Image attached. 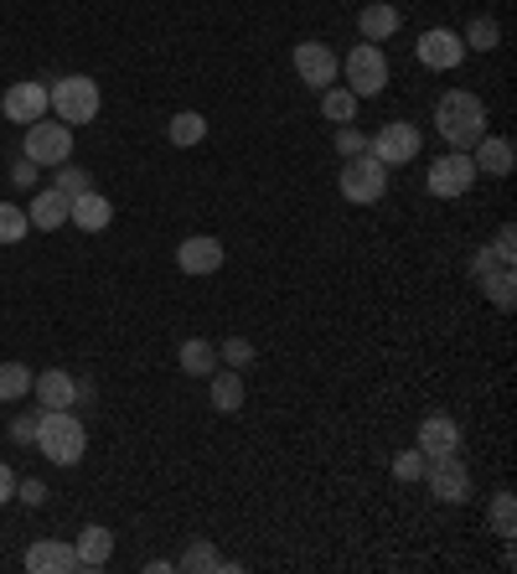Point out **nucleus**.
I'll return each instance as SVG.
<instances>
[{"instance_id":"2","label":"nucleus","mask_w":517,"mask_h":574,"mask_svg":"<svg viewBox=\"0 0 517 574\" xmlns=\"http://www.w3.org/2000/svg\"><path fill=\"white\" fill-rule=\"evenodd\" d=\"M37 451L52 461V466H78L83 451H89V430L78 420L73 409H42L37 414Z\"/></svg>"},{"instance_id":"33","label":"nucleus","mask_w":517,"mask_h":574,"mask_svg":"<svg viewBox=\"0 0 517 574\" xmlns=\"http://www.w3.org/2000/svg\"><path fill=\"white\" fill-rule=\"evenodd\" d=\"M337 155H341V161H352V155H368V135H362L357 124H337Z\"/></svg>"},{"instance_id":"11","label":"nucleus","mask_w":517,"mask_h":574,"mask_svg":"<svg viewBox=\"0 0 517 574\" xmlns=\"http://www.w3.org/2000/svg\"><path fill=\"white\" fill-rule=\"evenodd\" d=\"M414 52H419V62L425 68H435V73H450V68H460L466 62V42H460L456 27H429L419 42H414Z\"/></svg>"},{"instance_id":"4","label":"nucleus","mask_w":517,"mask_h":574,"mask_svg":"<svg viewBox=\"0 0 517 574\" xmlns=\"http://www.w3.org/2000/svg\"><path fill=\"white\" fill-rule=\"evenodd\" d=\"M341 83L357 93V99H378L388 83V58L378 42H357L347 58H341Z\"/></svg>"},{"instance_id":"22","label":"nucleus","mask_w":517,"mask_h":574,"mask_svg":"<svg viewBox=\"0 0 517 574\" xmlns=\"http://www.w3.org/2000/svg\"><path fill=\"white\" fill-rule=\"evenodd\" d=\"M399 27H404V16H399V6H388V0H368V6L357 11V31H362V42H388Z\"/></svg>"},{"instance_id":"7","label":"nucleus","mask_w":517,"mask_h":574,"mask_svg":"<svg viewBox=\"0 0 517 574\" xmlns=\"http://www.w3.org/2000/svg\"><path fill=\"white\" fill-rule=\"evenodd\" d=\"M476 177L481 171L471 167V151H445L435 167H429V177H425V187H429V197H445V202H456V197H466L476 187Z\"/></svg>"},{"instance_id":"32","label":"nucleus","mask_w":517,"mask_h":574,"mask_svg":"<svg viewBox=\"0 0 517 574\" xmlns=\"http://www.w3.org/2000/svg\"><path fill=\"white\" fill-rule=\"evenodd\" d=\"M218 363H228V367L243 373V367L253 363V342H249V336H228V342L218 348Z\"/></svg>"},{"instance_id":"35","label":"nucleus","mask_w":517,"mask_h":574,"mask_svg":"<svg viewBox=\"0 0 517 574\" xmlns=\"http://www.w3.org/2000/svg\"><path fill=\"white\" fill-rule=\"evenodd\" d=\"M89 171L83 167H68V161H62L58 167V192H68V197H78V192H89Z\"/></svg>"},{"instance_id":"36","label":"nucleus","mask_w":517,"mask_h":574,"mask_svg":"<svg viewBox=\"0 0 517 574\" xmlns=\"http://www.w3.org/2000/svg\"><path fill=\"white\" fill-rule=\"evenodd\" d=\"M491 254L503 259V264H513V259H517V228H513V223L497 228V239H491Z\"/></svg>"},{"instance_id":"9","label":"nucleus","mask_w":517,"mask_h":574,"mask_svg":"<svg viewBox=\"0 0 517 574\" xmlns=\"http://www.w3.org/2000/svg\"><path fill=\"white\" fill-rule=\"evenodd\" d=\"M290 62H296V78L306 83V89H331L341 73V58L331 52L326 42H296V52H290Z\"/></svg>"},{"instance_id":"18","label":"nucleus","mask_w":517,"mask_h":574,"mask_svg":"<svg viewBox=\"0 0 517 574\" xmlns=\"http://www.w3.org/2000/svg\"><path fill=\"white\" fill-rule=\"evenodd\" d=\"M68 223L83 228V233H103V228L115 223V202L89 187V192H78V197H73V212H68Z\"/></svg>"},{"instance_id":"15","label":"nucleus","mask_w":517,"mask_h":574,"mask_svg":"<svg viewBox=\"0 0 517 574\" xmlns=\"http://www.w3.org/2000/svg\"><path fill=\"white\" fill-rule=\"evenodd\" d=\"M414 445L435 461V455H456L460 451V424L450 420V414H425L419 420V435H414Z\"/></svg>"},{"instance_id":"5","label":"nucleus","mask_w":517,"mask_h":574,"mask_svg":"<svg viewBox=\"0 0 517 574\" xmlns=\"http://www.w3.org/2000/svg\"><path fill=\"white\" fill-rule=\"evenodd\" d=\"M337 187L352 208H372V202H384V192H388V167L372 161V155H352V161H341Z\"/></svg>"},{"instance_id":"12","label":"nucleus","mask_w":517,"mask_h":574,"mask_svg":"<svg viewBox=\"0 0 517 574\" xmlns=\"http://www.w3.org/2000/svg\"><path fill=\"white\" fill-rule=\"evenodd\" d=\"M0 114H6V120L11 124H21V130H27V124H37L47 114V83H11V89H6V99H0Z\"/></svg>"},{"instance_id":"30","label":"nucleus","mask_w":517,"mask_h":574,"mask_svg":"<svg viewBox=\"0 0 517 574\" xmlns=\"http://www.w3.org/2000/svg\"><path fill=\"white\" fill-rule=\"evenodd\" d=\"M27 233H31L27 208H16V202H0V243H21Z\"/></svg>"},{"instance_id":"8","label":"nucleus","mask_w":517,"mask_h":574,"mask_svg":"<svg viewBox=\"0 0 517 574\" xmlns=\"http://www.w3.org/2000/svg\"><path fill=\"white\" fill-rule=\"evenodd\" d=\"M425 486H429V497L435 502H466L471 497V471H466V461H460V451L456 455H435L425 466Z\"/></svg>"},{"instance_id":"24","label":"nucleus","mask_w":517,"mask_h":574,"mask_svg":"<svg viewBox=\"0 0 517 574\" xmlns=\"http://www.w3.org/2000/svg\"><path fill=\"white\" fill-rule=\"evenodd\" d=\"M177 363H181V373H192V379H212V373L222 367V363H218V348H212V342H202V336L181 342Z\"/></svg>"},{"instance_id":"19","label":"nucleus","mask_w":517,"mask_h":574,"mask_svg":"<svg viewBox=\"0 0 517 574\" xmlns=\"http://www.w3.org/2000/svg\"><path fill=\"white\" fill-rule=\"evenodd\" d=\"M73 554H78V570L93 574L109 564V554H115V533L103 528V523H89V528L73 538Z\"/></svg>"},{"instance_id":"1","label":"nucleus","mask_w":517,"mask_h":574,"mask_svg":"<svg viewBox=\"0 0 517 574\" xmlns=\"http://www.w3.org/2000/svg\"><path fill=\"white\" fill-rule=\"evenodd\" d=\"M435 130H440L445 151H471L476 140L487 135V104L471 89H450L435 104Z\"/></svg>"},{"instance_id":"13","label":"nucleus","mask_w":517,"mask_h":574,"mask_svg":"<svg viewBox=\"0 0 517 574\" xmlns=\"http://www.w3.org/2000/svg\"><path fill=\"white\" fill-rule=\"evenodd\" d=\"M31 393H37L42 409H73L78 399H83V383H78L68 367H42V373L31 379Z\"/></svg>"},{"instance_id":"25","label":"nucleus","mask_w":517,"mask_h":574,"mask_svg":"<svg viewBox=\"0 0 517 574\" xmlns=\"http://www.w3.org/2000/svg\"><path fill=\"white\" fill-rule=\"evenodd\" d=\"M177 570H181V574H202V570L233 574V570H238V564L218 560V548H212V538H192V544H187V554H181V560H177Z\"/></svg>"},{"instance_id":"21","label":"nucleus","mask_w":517,"mask_h":574,"mask_svg":"<svg viewBox=\"0 0 517 574\" xmlns=\"http://www.w3.org/2000/svg\"><path fill=\"white\" fill-rule=\"evenodd\" d=\"M212 389H207V399H212V409H218V414H238V409L249 404V383H243V373H238V367H218V373H212Z\"/></svg>"},{"instance_id":"27","label":"nucleus","mask_w":517,"mask_h":574,"mask_svg":"<svg viewBox=\"0 0 517 574\" xmlns=\"http://www.w3.org/2000/svg\"><path fill=\"white\" fill-rule=\"evenodd\" d=\"M166 135H171V145H181V151H192V145H202V140H207V120L197 114V109H181V114H171V124H166Z\"/></svg>"},{"instance_id":"6","label":"nucleus","mask_w":517,"mask_h":574,"mask_svg":"<svg viewBox=\"0 0 517 574\" xmlns=\"http://www.w3.org/2000/svg\"><path fill=\"white\" fill-rule=\"evenodd\" d=\"M21 155H27L31 167H62V161H73V124L62 120H37L27 124V145H21Z\"/></svg>"},{"instance_id":"37","label":"nucleus","mask_w":517,"mask_h":574,"mask_svg":"<svg viewBox=\"0 0 517 574\" xmlns=\"http://www.w3.org/2000/svg\"><path fill=\"white\" fill-rule=\"evenodd\" d=\"M16 497L27 502V507H42V502H47V482H37V476H27V482H16Z\"/></svg>"},{"instance_id":"31","label":"nucleus","mask_w":517,"mask_h":574,"mask_svg":"<svg viewBox=\"0 0 517 574\" xmlns=\"http://www.w3.org/2000/svg\"><path fill=\"white\" fill-rule=\"evenodd\" d=\"M425 466H429V455L419 451V445L394 455V476H399V482H425Z\"/></svg>"},{"instance_id":"17","label":"nucleus","mask_w":517,"mask_h":574,"mask_svg":"<svg viewBox=\"0 0 517 574\" xmlns=\"http://www.w3.org/2000/svg\"><path fill=\"white\" fill-rule=\"evenodd\" d=\"M27 570L31 574H73L78 554H73V544H62V538H37V544L27 548Z\"/></svg>"},{"instance_id":"10","label":"nucleus","mask_w":517,"mask_h":574,"mask_svg":"<svg viewBox=\"0 0 517 574\" xmlns=\"http://www.w3.org/2000/svg\"><path fill=\"white\" fill-rule=\"evenodd\" d=\"M368 155L372 161H384V167H404V161H414V155H419V124L388 120L384 130L368 140Z\"/></svg>"},{"instance_id":"14","label":"nucleus","mask_w":517,"mask_h":574,"mask_svg":"<svg viewBox=\"0 0 517 574\" xmlns=\"http://www.w3.org/2000/svg\"><path fill=\"white\" fill-rule=\"evenodd\" d=\"M222 259H228V249H222L212 233H192V239L177 243V264L181 274H218Z\"/></svg>"},{"instance_id":"34","label":"nucleus","mask_w":517,"mask_h":574,"mask_svg":"<svg viewBox=\"0 0 517 574\" xmlns=\"http://www.w3.org/2000/svg\"><path fill=\"white\" fill-rule=\"evenodd\" d=\"M491 533H497V538H513V492H497V497H491Z\"/></svg>"},{"instance_id":"20","label":"nucleus","mask_w":517,"mask_h":574,"mask_svg":"<svg viewBox=\"0 0 517 574\" xmlns=\"http://www.w3.org/2000/svg\"><path fill=\"white\" fill-rule=\"evenodd\" d=\"M68 212H73V197L58 192V187H47V192L31 197V208H27V223L31 228H42V233H52V228L68 223Z\"/></svg>"},{"instance_id":"16","label":"nucleus","mask_w":517,"mask_h":574,"mask_svg":"<svg viewBox=\"0 0 517 574\" xmlns=\"http://www.w3.org/2000/svg\"><path fill=\"white\" fill-rule=\"evenodd\" d=\"M471 167L503 182V177H513V167H517V145L507 135H481L471 145Z\"/></svg>"},{"instance_id":"41","label":"nucleus","mask_w":517,"mask_h":574,"mask_svg":"<svg viewBox=\"0 0 517 574\" xmlns=\"http://www.w3.org/2000/svg\"><path fill=\"white\" fill-rule=\"evenodd\" d=\"M11 177H16V187H31V177H37V167H31L27 155H21V167H16V171H11Z\"/></svg>"},{"instance_id":"39","label":"nucleus","mask_w":517,"mask_h":574,"mask_svg":"<svg viewBox=\"0 0 517 574\" xmlns=\"http://www.w3.org/2000/svg\"><path fill=\"white\" fill-rule=\"evenodd\" d=\"M491 264H503V259L491 254V249H481V254H476V259H471V274H476V280H481V274H487V270H491Z\"/></svg>"},{"instance_id":"26","label":"nucleus","mask_w":517,"mask_h":574,"mask_svg":"<svg viewBox=\"0 0 517 574\" xmlns=\"http://www.w3.org/2000/svg\"><path fill=\"white\" fill-rule=\"evenodd\" d=\"M357 104H362V99H357L347 83H331V89H321V114L331 124H352L357 120Z\"/></svg>"},{"instance_id":"29","label":"nucleus","mask_w":517,"mask_h":574,"mask_svg":"<svg viewBox=\"0 0 517 574\" xmlns=\"http://www.w3.org/2000/svg\"><path fill=\"white\" fill-rule=\"evenodd\" d=\"M31 373L27 363H0V404H16V399H27L31 393Z\"/></svg>"},{"instance_id":"38","label":"nucleus","mask_w":517,"mask_h":574,"mask_svg":"<svg viewBox=\"0 0 517 574\" xmlns=\"http://www.w3.org/2000/svg\"><path fill=\"white\" fill-rule=\"evenodd\" d=\"M11 497H16V471L6 466V461H0V507H6Z\"/></svg>"},{"instance_id":"40","label":"nucleus","mask_w":517,"mask_h":574,"mask_svg":"<svg viewBox=\"0 0 517 574\" xmlns=\"http://www.w3.org/2000/svg\"><path fill=\"white\" fill-rule=\"evenodd\" d=\"M31 435H37V420H16L11 424V440H21V445H27Z\"/></svg>"},{"instance_id":"23","label":"nucleus","mask_w":517,"mask_h":574,"mask_svg":"<svg viewBox=\"0 0 517 574\" xmlns=\"http://www.w3.org/2000/svg\"><path fill=\"white\" fill-rule=\"evenodd\" d=\"M476 285L487 290V301L497 305V311H513V305H517V274H513V264H491V270L481 274Z\"/></svg>"},{"instance_id":"3","label":"nucleus","mask_w":517,"mask_h":574,"mask_svg":"<svg viewBox=\"0 0 517 574\" xmlns=\"http://www.w3.org/2000/svg\"><path fill=\"white\" fill-rule=\"evenodd\" d=\"M99 83H93L89 73H68L58 78L52 89H47V114L62 124H89L93 114H99Z\"/></svg>"},{"instance_id":"28","label":"nucleus","mask_w":517,"mask_h":574,"mask_svg":"<svg viewBox=\"0 0 517 574\" xmlns=\"http://www.w3.org/2000/svg\"><path fill=\"white\" fill-rule=\"evenodd\" d=\"M460 42H466V52H497L503 47V27L491 16H476L471 27L460 31Z\"/></svg>"}]
</instances>
